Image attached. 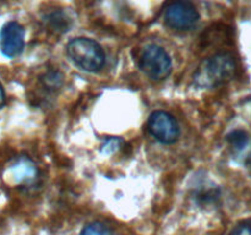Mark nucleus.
Returning <instances> with one entry per match:
<instances>
[{
  "mask_svg": "<svg viewBox=\"0 0 251 235\" xmlns=\"http://www.w3.org/2000/svg\"><path fill=\"white\" fill-rule=\"evenodd\" d=\"M235 70L237 63L230 54H215L201 61L194 73V82L201 88L217 87L232 80Z\"/></svg>",
  "mask_w": 251,
  "mask_h": 235,
  "instance_id": "obj_1",
  "label": "nucleus"
},
{
  "mask_svg": "<svg viewBox=\"0 0 251 235\" xmlns=\"http://www.w3.org/2000/svg\"><path fill=\"white\" fill-rule=\"evenodd\" d=\"M66 54L74 65L87 72H97L105 63V53L100 44L85 37L71 39L66 46Z\"/></svg>",
  "mask_w": 251,
  "mask_h": 235,
  "instance_id": "obj_2",
  "label": "nucleus"
},
{
  "mask_svg": "<svg viewBox=\"0 0 251 235\" xmlns=\"http://www.w3.org/2000/svg\"><path fill=\"white\" fill-rule=\"evenodd\" d=\"M139 68L152 81L166 80L172 72L171 56L162 47L147 44L139 56Z\"/></svg>",
  "mask_w": 251,
  "mask_h": 235,
  "instance_id": "obj_3",
  "label": "nucleus"
},
{
  "mask_svg": "<svg viewBox=\"0 0 251 235\" xmlns=\"http://www.w3.org/2000/svg\"><path fill=\"white\" fill-rule=\"evenodd\" d=\"M199 12L189 0H174L164 11V22L174 31H190L199 22Z\"/></svg>",
  "mask_w": 251,
  "mask_h": 235,
  "instance_id": "obj_4",
  "label": "nucleus"
},
{
  "mask_svg": "<svg viewBox=\"0 0 251 235\" xmlns=\"http://www.w3.org/2000/svg\"><path fill=\"white\" fill-rule=\"evenodd\" d=\"M149 132L163 144H173L180 136V127L173 115L164 110L152 113L147 121Z\"/></svg>",
  "mask_w": 251,
  "mask_h": 235,
  "instance_id": "obj_5",
  "label": "nucleus"
},
{
  "mask_svg": "<svg viewBox=\"0 0 251 235\" xmlns=\"http://www.w3.org/2000/svg\"><path fill=\"white\" fill-rule=\"evenodd\" d=\"M25 48V29L19 22L10 21L0 31V49L6 58H16Z\"/></svg>",
  "mask_w": 251,
  "mask_h": 235,
  "instance_id": "obj_6",
  "label": "nucleus"
},
{
  "mask_svg": "<svg viewBox=\"0 0 251 235\" xmlns=\"http://www.w3.org/2000/svg\"><path fill=\"white\" fill-rule=\"evenodd\" d=\"M44 26L54 33L68 32L71 26V20L64 11H53L43 17Z\"/></svg>",
  "mask_w": 251,
  "mask_h": 235,
  "instance_id": "obj_7",
  "label": "nucleus"
},
{
  "mask_svg": "<svg viewBox=\"0 0 251 235\" xmlns=\"http://www.w3.org/2000/svg\"><path fill=\"white\" fill-rule=\"evenodd\" d=\"M12 173H14L15 179L17 181L22 180H32L36 176V168H34L33 163L28 159H21L20 162H17V164H15L12 166Z\"/></svg>",
  "mask_w": 251,
  "mask_h": 235,
  "instance_id": "obj_8",
  "label": "nucleus"
},
{
  "mask_svg": "<svg viewBox=\"0 0 251 235\" xmlns=\"http://www.w3.org/2000/svg\"><path fill=\"white\" fill-rule=\"evenodd\" d=\"M227 141L237 152H242L249 143V135L244 130H233L227 135Z\"/></svg>",
  "mask_w": 251,
  "mask_h": 235,
  "instance_id": "obj_9",
  "label": "nucleus"
},
{
  "mask_svg": "<svg viewBox=\"0 0 251 235\" xmlns=\"http://www.w3.org/2000/svg\"><path fill=\"white\" fill-rule=\"evenodd\" d=\"M42 85L50 91H56L63 86L64 76L58 70H49L41 77Z\"/></svg>",
  "mask_w": 251,
  "mask_h": 235,
  "instance_id": "obj_10",
  "label": "nucleus"
},
{
  "mask_svg": "<svg viewBox=\"0 0 251 235\" xmlns=\"http://www.w3.org/2000/svg\"><path fill=\"white\" fill-rule=\"evenodd\" d=\"M80 235H113V233L107 225H104L103 223L96 222L86 225Z\"/></svg>",
  "mask_w": 251,
  "mask_h": 235,
  "instance_id": "obj_11",
  "label": "nucleus"
},
{
  "mask_svg": "<svg viewBox=\"0 0 251 235\" xmlns=\"http://www.w3.org/2000/svg\"><path fill=\"white\" fill-rule=\"evenodd\" d=\"M123 146V140L119 137H110V139L105 140L104 143L102 144L100 152L103 154H113L117 151H119Z\"/></svg>",
  "mask_w": 251,
  "mask_h": 235,
  "instance_id": "obj_12",
  "label": "nucleus"
},
{
  "mask_svg": "<svg viewBox=\"0 0 251 235\" xmlns=\"http://www.w3.org/2000/svg\"><path fill=\"white\" fill-rule=\"evenodd\" d=\"M229 235H251V222L245 220L237 224Z\"/></svg>",
  "mask_w": 251,
  "mask_h": 235,
  "instance_id": "obj_13",
  "label": "nucleus"
},
{
  "mask_svg": "<svg viewBox=\"0 0 251 235\" xmlns=\"http://www.w3.org/2000/svg\"><path fill=\"white\" fill-rule=\"evenodd\" d=\"M4 104H5V92L1 83H0V108H1Z\"/></svg>",
  "mask_w": 251,
  "mask_h": 235,
  "instance_id": "obj_14",
  "label": "nucleus"
}]
</instances>
